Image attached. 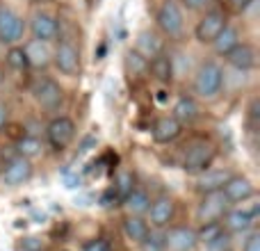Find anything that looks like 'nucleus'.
<instances>
[{"label":"nucleus","instance_id":"473e14b6","mask_svg":"<svg viewBox=\"0 0 260 251\" xmlns=\"http://www.w3.org/2000/svg\"><path fill=\"white\" fill-rule=\"evenodd\" d=\"M82 251H112L110 249V242L103 238H96V240H89V242L82 247Z\"/></svg>","mask_w":260,"mask_h":251},{"label":"nucleus","instance_id":"4c0bfd02","mask_svg":"<svg viewBox=\"0 0 260 251\" xmlns=\"http://www.w3.org/2000/svg\"><path fill=\"white\" fill-rule=\"evenodd\" d=\"M0 82H3V71H0Z\"/></svg>","mask_w":260,"mask_h":251},{"label":"nucleus","instance_id":"f3484780","mask_svg":"<svg viewBox=\"0 0 260 251\" xmlns=\"http://www.w3.org/2000/svg\"><path fill=\"white\" fill-rule=\"evenodd\" d=\"M226 59H229V64L233 69H238V71H251L253 67H256V50H253V46L249 44H238L235 48H231L229 53H226Z\"/></svg>","mask_w":260,"mask_h":251},{"label":"nucleus","instance_id":"c756f323","mask_svg":"<svg viewBox=\"0 0 260 251\" xmlns=\"http://www.w3.org/2000/svg\"><path fill=\"white\" fill-rule=\"evenodd\" d=\"M41 153V142L37 137H23L21 142H18V155H23V158H35V155H39Z\"/></svg>","mask_w":260,"mask_h":251},{"label":"nucleus","instance_id":"72a5a7b5","mask_svg":"<svg viewBox=\"0 0 260 251\" xmlns=\"http://www.w3.org/2000/svg\"><path fill=\"white\" fill-rule=\"evenodd\" d=\"M244 251H260V233L258 231H253V233L249 235V240L244 242Z\"/></svg>","mask_w":260,"mask_h":251},{"label":"nucleus","instance_id":"9d476101","mask_svg":"<svg viewBox=\"0 0 260 251\" xmlns=\"http://www.w3.org/2000/svg\"><path fill=\"white\" fill-rule=\"evenodd\" d=\"M53 62L64 76H76L80 71V48L71 41H59L53 53Z\"/></svg>","mask_w":260,"mask_h":251},{"label":"nucleus","instance_id":"20e7f679","mask_svg":"<svg viewBox=\"0 0 260 251\" xmlns=\"http://www.w3.org/2000/svg\"><path fill=\"white\" fill-rule=\"evenodd\" d=\"M155 21H157V27H160L167 37L176 39V37H180L183 25H185L183 7H180L176 0H165V3L160 5V9H157V18H155Z\"/></svg>","mask_w":260,"mask_h":251},{"label":"nucleus","instance_id":"f8f14e48","mask_svg":"<svg viewBox=\"0 0 260 251\" xmlns=\"http://www.w3.org/2000/svg\"><path fill=\"white\" fill-rule=\"evenodd\" d=\"M30 32H32V39L50 44V41H55L59 37V21L53 14L37 12L35 16L30 18Z\"/></svg>","mask_w":260,"mask_h":251},{"label":"nucleus","instance_id":"9b49d317","mask_svg":"<svg viewBox=\"0 0 260 251\" xmlns=\"http://www.w3.org/2000/svg\"><path fill=\"white\" fill-rule=\"evenodd\" d=\"M224 25H226V14L221 12V9H210V12H206V16L197 23L194 35H197V39L201 41V44H212V39L224 30Z\"/></svg>","mask_w":260,"mask_h":251},{"label":"nucleus","instance_id":"ddd939ff","mask_svg":"<svg viewBox=\"0 0 260 251\" xmlns=\"http://www.w3.org/2000/svg\"><path fill=\"white\" fill-rule=\"evenodd\" d=\"M197 242V231L187 229V226H174V229L165 231V249L169 251H192Z\"/></svg>","mask_w":260,"mask_h":251},{"label":"nucleus","instance_id":"dca6fc26","mask_svg":"<svg viewBox=\"0 0 260 251\" xmlns=\"http://www.w3.org/2000/svg\"><path fill=\"white\" fill-rule=\"evenodd\" d=\"M23 53H25L27 59V67H37V69H44L53 62V53H50V46L46 41L39 39H32L23 46Z\"/></svg>","mask_w":260,"mask_h":251},{"label":"nucleus","instance_id":"f704fd0d","mask_svg":"<svg viewBox=\"0 0 260 251\" xmlns=\"http://www.w3.org/2000/svg\"><path fill=\"white\" fill-rule=\"evenodd\" d=\"M210 3V0H183V5L187 9H192V12H199V9H206V5Z\"/></svg>","mask_w":260,"mask_h":251},{"label":"nucleus","instance_id":"7c9ffc66","mask_svg":"<svg viewBox=\"0 0 260 251\" xmlns=\"http://www.w3.org/2000/svg\"><path fill=\"white\" fill-rule=\"evenodd\" d=\"M7 64L12 69H16V71L27 69V59H25V53H23L21 46H12V48L7 50Z\"/></svg>","mask_w":260,"mask_h":251},{"label":"nucleus","instance_id":"c9c22d12","mask_svg":"<svg viewBox=\"0 0 260 251\" xmlns=\"http://www.w3.org/2000/svg\"><path fill=\"white\" fill-rule=\"evenodd\" d=\"M229 3H231V7H233L235 12H244V9H247L253 0H229Z\"/></svg>","mask_w":260,"mask_h":251},{"label":"nucleus","instance_id":"f03ea898","mask_svg":"<svg viewBox=\"0 0 260 251\" xmlns=\"http://www.w3.org/2000/svg\"><path fill=\"white\" fill-rule=\"evenodd\" d=\"M215 155H217V148L212 142H208V139H194V142L185 148L183 169L189 171V174H201V171H206L208 167L212 165Z\"/></svg>","mask_w":260,"mask_h":251},{"label":"nucleus","instance_id":"a878e982","mask_svg":"<svg viewBox=\"0 0 260 251\" xmlns=\"http://www.w3.org/2000/svg\"><path fill=\"white\" fill-rule=\"evenodd\" d=\"M126 69H128L130 78H144V76H148V59L142 57L137 50H128Z\"/></svg>","mask_w":260,"mask_h":251},{"label":"nucleus","instance_id":"412c9836","mask_svg":"<svg viewBox=\"0 0 260 251\" xmlns=\"http://www.w3.org/2000/svg\"><path fill=\"white\" fill-rule=\"evenodd\" d=\"M229 171L226 169H206L201 171V176H199L197 180V187L199 192H215V190H221L224 187V183L229 180Z\"/></svg>","mask_w":260,"mask_h":251},{"label":"nucleus","instance_id":"cd10ccee","mask_svg":"<svg viewBox=\"0 0 260 251\" xmlns=\"http://www.w3.org/2000/svg\"><path fill=\"white\" fill-rule=\"evenodd\" d=\"M142 251H167L165 249V231L162 229H148L146 238L142 240Z\"/></svg>","mask_w":260,"mask_h":251},{"label":"nucleus","instance_id":"7ed1b4c3","mask_svg":"<svg viewBox=\"0 0 260 251\" xmlns=\"http://www.w3.org/2000/svg\"><path fill=\"white\" fill-rule=\"evenodd\" d=\"M32 96H35L37 103L44 110H48V112L59 110L64 103V89L53 78H39V80H35V85H32Z\"/></svg>","mask_w":260,"mask_h":251},{"label":"nucleus","instance_id":"c85d7f7f","mask_svg":"<svg viewBox=\"0 0 260 251\" xmlns=\"http://www.w3.org/2000/svg\"><path fill=\"white\" fill-rule=\"evenodd\" d=\"M221 231H224V224H221V222H208V224H201V231L197 233V240L203 244H208L210 240H215Z\"/></svg>","mask_w":260,"mask_h":251},{"label":"nucleus","instance_id":"39448f33","mask_svg":"<svg viewBox=\"0 0 260 251\" xmlns=\"http://www.w3.org/2000/svg\"><path fill=\"white\" fill-rule=\"evenodd\" d=\"M229 210V199L224 197L221 190H215V192H206L203 194V201L199 203L197 217L201 224H208V222H219L224 217V212Z\"/></svg>","mask_w":260,"mask_h":251},{"label":"nucleus","instance_id":"0eeeda50","mask_svg":"<svg viewBox=\"0 0 260 251\" xmlns=\"http://www.w3.org/2000/svg\"><path fill=\"white\" fill-rule=\"evenodd\" d=\"M258 219V203L251 201L247 208H235L224 212V226L231 233H247Z\"/></svg>","mask_w":260,"mask_h":251},{"label":"nucleus","instance_id":"aec40b11","mask_svg":"<svg viewBox=\"0 0 260 251\" xmlns=\"http://www.w3.org/2000/svg\"><path fill=\"white\" fill-rule=\"evenodd\" d=\"M180 130H183V125L176 121L174 117H160L153 123V139L160 144H169L178 137Z\"/></svg>","mask_w":260,"mask_h":251},{"label":"nucleus","instance_id":"a211bd4d","mask_svg":"<svg viewBox=\"0 0 260 251\" xmlns=\"http://www.w3.org/2000/svg\"><path fill=\"white\" fill-rule=\"evenodd\" d=\"M135 50H137L142 57H146V59L160 55L162 53V39H160V35H157V32H153V30H142L137 35V39H135Z\"/></svg>","mask_w":260,"mask_h":251},{"label":"nucleus","instance_id":"4468645a","mask_svg":"<svg viewBox=\"0 0 260 251\" xmlns=\"http://www.w3.org/2000/svg\"><path fill=\"white\" fill-rule=\"evenodd\" d=\"M224 197L229 199V203H244L249 199H253L256 190H253V183L244 176H229V180L221 187Z\"/></svg>","mask_w":260,"mask_h":251},{"label":"nucleus","instance_id":"423d86ee","mask_svg":"<svg viewBox=\"0 0 260 251\" xmlns=\"http://www.w3.org/2000/svg\"><path fill=\"white\" fill-rule=\"evenodd\" d=\"M23 32H25V21L14 9L0 7V44H18L23 39Z\"/></svg>","mask_w":260,"mask_h":251},{"label":"nucleus","instance_id":"6ab92c4d","mask_svg":"<svg viewBox=\"0 0 260 251\" xmlns=\"http://www.w3.org/2000/svg\"><path fill=\"white\" fill-rule=\"evenodd\" d=\"M171 117H174L180 125L194 123V121L199 119V103L192 99V96H180V99L174 103Z\"/></svg>","mask_w":260,"mask_h":251},{"label":"nucleus","instance_id":"58836bf2","mask_svg":"<svg viewBox=\"0 0 260 251\" xmlns=\"http://www.w3.org/2000/svg\"><path fill=\"white\" fill-rule=\"evenodd\" d=\"M0 169H3V167H0Z\"/></svg>","mask_w":260,"mask_h":251},{"label":"nucleus","instance_id":"2f4dec72","mask_svg":"<svg viewBox=\"0 0 260 251\" xmlns=\"http://www.w3.org/2000/svg\"><path fill=\"white\" fill-rule=\"evenodd\" d=\"M206 251H231V235L226 231H221L215 240L206 244Z\"/></svg>","mask_w":260,"mask_h":251},{"label":"nucleus","instance_id":"e433bc0d","mask_svg":"<svg viewBox=\"0 0 260 251\" xmlns=\"http://www.w3.org/2000/svg\"><path fill=\"white\" fill-rule=\"evenodd\" d=\"M5 123H7V108L0 103V128H3Z\"/></svg>","mask_w":260,"mask_h":251},{"label":"nucleus","instance_id":"393cba45","mask_svg":"<svg viewBox=\"0 0 260 251\" xmlns=\"http://www.w3.org/2000/svg\"><path fill=\"white\" fill-rule=\"evenodd\" d=\"M123 233H126L128 240L133 242H142L148 233V224L137 215H128V219L123 222Z\"/></svg>","mask_w":260,"mask_h":251},{"label":"nucleus","instance_id":"bb28decb","mask_svg":"<svg viewBox=\"0 0 260 251\" xmlns=\"http://www.w3.org/2000/svg\"><path fill=\"white\" fill-rule=\"evenodd\" d=\"M133 190H135V176L130 174V171H119L117 178H114V187H112L114 197H117L119 201H123Z\"/></svg>","mask_w":260,"mask_h":251},{"label":"nucleus","instance_id":"f257e3e1","mask_svg":"<svg viewBox=\"0 0 260 251\" xmlns=\"http://www.w3.org/2000/svg\"><path fill=\"white\" fill-rule=\"evenodd\" d=\"M221 87H224V69L217 62H203L194 76V94L199 99L212 101L219 96Z\"/></svg>","mask_w":260,"mask_h":251},{"label":"nucleus","instance_id":"4be33fe9","mask_svg":"<svg viewBox=\"0 0 260 251\" xmlns=\"http://www.w3.org/2000/svg\"><path fill=\"white\" fill-rule=\"evenodd\" d=\"M148 73L160 82H169L171 76H174V59L162 53L155 55V57L148 59Z\"/></svg>","mask_w":260,"mask_h":251},{"label":"nucleus","instance_id":"1a4fd4ad","mask_svg":"<svg viewBox=\"0 0 260 251\" xmlns=\"http://www.w3.org/2000/svg\"><path fill=\"white\" fill-rule=\"evenodd\" d=\"M0 178L7 187H18L32 178V162L23 155H16L0 169Z\"/></svg>","mask_w":260,"mask_h":251},{"label":"nucleus","instance_id":"b1692460","mask_svg":"<svg viewBox=\"0 0 260 251\" xmlns=\"http://www.w3.org/2000/svg\"><path fill=\"white\" fill-rule=\"evenodd\" d=\"M148 206H151V197H148L144 190H133V192L123 199V208L128 210V215L142 217L144 212H148Z\"/></svg>","mask_w":260,"mask_h":251},{"label":"nucleus","instance_id":"5701e85b","mask_svg":"<svg viewBox=\"0 0 260 251\" xmlns=\"http://www.w3.org/2000/svg\"><path fill=\"white\" fill-rule=\"evenodd\" d=\"M238 44H240V32L235 30L233 25H229V23H226L224 30L212 39V48H215L217 55H226L231 48H235Z\"/></svg>","mask_w":260,"mask_h":251},{"label":"nucleus","instance_id":"6e6552de","mask_svg":"<svg viewBox=\"0 0 260 251\" xmlns=\"http://www.w3.org/2000/svg\"><path fill=\"white\" fill-rule=\"evenodd\" d=\"M46 137H48V144L55 151H64L73 142V137H76V123L69 117L53 119L48 123V128H46Z\"/></svg>","mask_w":260,"mask_h":251},{"label":"nucleus","instance_id":"2eb2a0df","mask_svg":"<svg viewBox=\"0 0 260 251\" xmlns=\"http://www.w3.org/2000/svg\"><path fill=\"white\" fill-rule=\"evenodd\" d=\"M176 206L169 197H160L148 206V222H151L155 229H165L171 219H174Z\"/></svg>","mask_w":260,"mask_h":251}]
</instances>
